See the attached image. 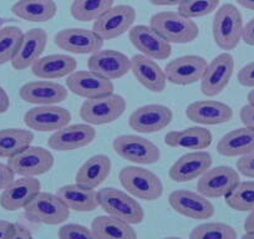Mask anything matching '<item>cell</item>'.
<instances>
[{"mask_svg": "<svg viewBox=\"0 0 254 239\" xmlns=\"http://www.w3.org/2000/svg\"><path fill=\"white\" fill-rule=\"evenodd\" d=\"M34 141V133L25 128L0 130V158H10L29 147Z\"/></svg>", "mask_w": 254, "mask_h": 239, "instance_id": "836d02e7", "label": "cell"}, {"mask_svg": "<svg viewBox=\"0 0 254 239\" xmlns=\"http://www.w3.org/2000/svg\"><path fill=\"white\" fill-rule=\"evenodd\" d=\"M54 156L40 146H29L8 160V166L15 176L38 177L45 175L54 167Z\"/></svg>", "mask_w": 254, "mask_h": 239, "instance_id": "9c48e42d", "label": "cell"}, {"mask_svg": "<svg viewBox=\"0 0 254 239\" xmlns=\"http://www.w3.org/2000/svg\"><path fill=\"white\" fill-rule=\"evenodd\" d=\"M10 239H34L33 234L29 231L26 227H24L23 224H15V229H14L13 236L10 237Z\"/></svg>", "mask_w": 254, "mask_h": 239, "instance_id": "7dc6e473", "label": "cell"}, {"mask_svg": "<svg viewBox=\"0 0 254 239\" xmlns=\"http://www.w3.org/2000/svg\"><path fill=\"white\" fill-rule=\"evenodd\" d=\"M96 138V130L89 123L67 125L55 131L49 137L48 146L58 152L80 150L92 143Z\"/></svg>", "mask_w": 254, "mask_h": 239, "instance_id": "e0dca14e", "label": "cell"}, {"mask_svg": "<svg viewBox=\"0 0 254 239\" xmlns=\"http://www.w3.org/2000/svg\"><path fill=\"white\" fill-rule=\"evenodd\" d=\"M247 100H248L249 105H253V106H254V89L249 91L248 96H247Z\"/></svg>", "mask_w": 254, "mask_h": 239, "instance_id": "f5cc1de1", "label": "cell"}, {"mask_svg": "<svg viewBox=\"0 0 254 239\" xmlns=\"http://www.w3.org/2000/svg\"><path fill=\"white\" fill-rule=\"evenodd\" d=\"M10 107V99L3 86H0V115L5 114Z\"/></svg>", "mask_w": 254, "mask_h": 239, "instance_id": "c3c4849f", "label": "cell"}, {"mask_svg": "<svg viewBox=\"0 0 254 239\" xmlns=\"http://www.w3.org/2000/svg\"><path fill=\"white\" fill-rule=\"evenodd\" d=\"M211 131L199 126L183 128L180 131H171L165 136V145L172 148L203 151L212 145Z\"/></svg>", "mask_w": 254, "mask_h": 239, "instance_id": "83f0119b", "label": "cell"}, {"mask_svg": "<svg viewBox=\"0 0 254 239\" xmlns=\"http://www.w3.org/2000/svg\"><path fill=\"white\" fill-rule=\"evenodd\" d=\"M41 183L36 177H20L14 179L0 194V207L8 212L24 209L38 193Z\"/></svg>", "mask_w": 254, "mask_h": 239, "instance_id": "ffe728a7", "label": "cell"}, {"mask_svg": "<svg viewBox=\"0 0 254 239\" xmlns=\"http://www.w3.org/2000/svg\"><path fill=\"white\" fill-rule=\"evenodd\" d=\"M186 116L197 125H222L233 119V110L229 105L217 100H199L188 105Z\"/></svg>", "mask_w": 254, "mask_h": 239, "instance_id": "603a6c76", "label": "cell"}, {"mask_svg": "<svg viewBox=\"0 0 254 239\" xmlns=\"http://www.w3.org/2000/svg\"><path fill=\"white\" fill-rule=\"evenodd\" d=\"M254 151V131L248 127L232 130L217 143V152L224 157H242Z\"/></svg>", "mask_w": 254, "mask_h": 239, "instance_id": "4dcf8cb0", "label": "cell"}, {"mask_svg": "<svg viewBox=\"0 0 254 239\" xmlns=\"http://www.w3.org/2000/svg\"><path fill=\"white\" fill-rule=\"evenodd\" d=\"M69 90L61 84L51 80H38L23 85L19 90V96L23 101L36 106L59 105L67 99Z\"/></svg>", "mask_w": 254, "mask_h": 239, "instance_id": "d6986e66", "label": "cell"}, {"mask_svg": "<svg viewBox=\"0 0 254 239\" xmlns=\"http://www.w3.org/2000/svg\"><path fill=\"white\" fill-rule=\"evenodd\" d=\"M241 239H254V231L252 232H246V233L242 236Z\"/></svg>", "mask_w": 254, "mask_h": 239, "instance_id": "db71d44e", "label": "cell"}, {"mask_svg": "<svg viewBox=\"0 0 254 239\" xmlns=\"http://www.w3.org/2000/svg\"><path fill=\"white\" fill-rule=\"evenodd\" d=\"M56 194L65 202L70 211L86 213L95 211L99 207L96 189L82 184L74 183L63 186L58 189Z\"/></svg>", "mask_w": 254, "mask_h": 239, "instance_id": "f546056e", "label": "cell"}, {"mask_svg": "<svg viewBox=\"0 0 254 239\" xmlns=\"http://www.w3.org/2000/svg\"><path fill=\"white\" fill-rule=\"evenodd\" d=\"M237 231L232 226L221 222H207L194 227L190 239H237Z\"/></svg>", "mask_w": 254, "mask_h": 239, "instance_id": "74e56055", "label": "cell"}, {"mask_svg": "<svg viewBox=\"0 0 254 239\" xmlns=\"http://www.w3.org/2000/svg\"><path fill=\"white\" fill-rule=\"evenodd\" d=\"M14 229H15V224L0 219V239H10L14 233Z\"/></svg>", "mask_w": 254, "mask_h": 239, "instance_id": "bcb514c9", "label": "cell"}, {"mask_svg": "<svg viewBox=\"0 0 254 239\" xmlns=\"http://www.w3.org/2000/svg\"><path fill=\"white\" fill-rule=\"evenodd\" d=\"M150 26L170 44H190L199 35L194 20L178 11H160L151 16Z\"/></svg>", "mask_w": 254, "mask_h": 239, "instance_id": "6da1fadb", "label": "cell"}, {"mask_svg": "<svg viewBox=\"0 0 254 239\" xmlns=\"http://www.w3.org/2000/svg\"><path fill=\"white\" fill-rule=\"evenodd\" d=\"M115 0H74L70 6L72 18L82 23L96 20L114 6Z\"/></svg>", "mask_w": 254, "mask_h": 239, "instance_id": "e575fe53", "label": "cell"}, {"mask_svg": "<svg viewBox=\"0 0 254 239\" xmlns=\"http://www.w3.org/2000/svg\"><path fill=\"white\" fill-rule=\"evenodd\" d=\"M119 179L125 191L138 199L157 201L163 194V184L160 177L138 166H127L120 171Z\"/></svg>", "mask_w": 254, "mask_h": 239, "instance_id": "3957f363", "label": "cell"}, {"mask_svg": "<svg viewBox=\"0 0 254 239\" xmlns=\"http://www.w3.org/2000/svg\"><path fill=\"white\" fill-rule=\"evenodd\" d=\"M126 100L117 94L90 99L82 102L80 117L91 126L107 125L115 122L126 111Z\"/></svg>", "mask_w": 254, "mask_h": 239, "instance_id": "8992f818", "label": "cell"}, {"mask_svg": "<svg viewBox=\"0 0 254 239\" xmlns=\"http://www.w3.org/2000/svg\"><path fill=\"white\" fill-rule=\"evenodd\" d=\"M236 1L243 8L254 11V0H236Z\"/></svg>", "mask_w": 254, "mask_h": 239, "instance_id": "816d5d0a", "label": "cell"}, {"mask_svg": "<svg viewBox=\"0 0 254 239\" xmlns=\"http://www.w3.org/2000/svg\"><path fill=\"white\" fill-rule=\"evenodd\" d=\"M77 61L67 54H53L41 56L31 65L34 76L41 80H58L67 77L76 71Z\"/></svg>", "mask_w": 254, "mask_h": 239, "instance_id": "4316f807", "label": "cell"}, {"mask_svg": "<svg viewBox=\"0 0 254 239\" xmlns=\"http://www.w3.org/2000/svg\"><path fill=\"white\" fill-rule=\"evenodd\" d=\"M8 21H10V20H9V19H6V18H1V16H0V29L3 28V26L5 25Z\"/></svg>", "mask_w": 254, "mask_h": 239, "instance_id": "11a10c76", "label": "cell"}, {"mask_svg": "<svg viewBox=\"0 0 254 239\" xmlns=\"http://www.w3.org/2000/svg\"><path fill=\"white\" fill-rule=\"evenodd\" d=\"M244 231L246 232H252L254 231V209L249 212L248 217L244 221Z\"/></svg>", "mask_w": 254, "mask_h": 239, "instance_id": "f907efd6", "label": "cell"}, {"mask_svg": "<svg viewBox=\"0 0 254 239\" xmlns=\"http://www.w3.org/2000/svg\"><path fill=\"white\" fill-rule=\"evenodd\" d=\"M23 35L24 33L18 26H3L0 29V66L11 62Z\"/></svg>", "mask_w": 254, "mask_h": 239, "instance_id": "8d00e7d4", "label": "cell"}, {"mask_svg": "<svg viewBox=\"0 0 254 239\" xmlns=\"http://www.w3.org/2000/svg\"><path fill=\"white\" fill-rule=\"evenodd\" d=\"M136 9L127 4L111 6L105 11L100 18L95 20L92 30L102 39V40H114L121 35L130 31L135 24Z\"/></svg>", "mask_w": 254, "mask_h": 239, "instance_id": "52a82bcc", "label": "cell"}, {"mask_svg": "<svg viewBox=\"0 0 254 239\" xmlns=\"http://www.w3.org/2000/svg\"><path fill=\"white\" fill-rule=\"evenodd\" d=\"M131 72L143 87L151 92H163L167 84L165 70L153 60L142 54L131 58Z\"/></svg>", "mask_w": 254, "mask_h": 239, "instance_id": "484cf974", "label": "cell"}, {"mask_svg": "<svg viewBox=\"0 0 254 239\" xmlns=\"http://www.w3.org/2000/svg\"><path fill=\"white\" fill-rule=\"evenodd\" d=\"M237 171L244 177L254 179V151L237 161Z\"/></svg>", "mask_w": 254, "mask_h": 239, "instance_id": "60d3db41", "label": "cell"}, {"mask_svg": "<svg viewBox=\"0 0 254 239\" xmlns=\"http://www.w3.org/2000/svg\"><path fill=\"white\" fill-rule=\"evenodd\" d=\"M213 158L207 151H193L181 156L168 171V176L173 182L185 183L201 177L212 167Z\"/></svg>", "mask_w": 254, "mask_h": 239, "instance_id": "cb8c5ba5", "label": "cell"}, {"mask_svg": "<svg viewBox=\"0 0 254 239\" xmlns=\"http://www.w3.org/2000/svg\"><path fill=\"white\" fill-rule=\"evenodd\" d=\"M226 204L238 212H251L254 209V181L239 182L226 197Z\"/></svg>", "mask_w": 254, "mask_h": 239, "instance_id": "d590c367", "label": "cell"}, {"mask_svg": "<svg viewBox=\"0 0 254 239\" xmlns=\"http://www.w3.org/2000/svg\"><path fill=\"white\" fill-rule=\"evenodd\" d=\"M156 6H178L183 0H148Z\"/></svg>", "mask_w": 254, "mask_h": 239, "instance_id": "681fc988", "label": "cell"}, {"mask_svg": "<svg viewBox=\"0 0 254 239\" xmlns=\"http://www.w3.org/2000/svg\"><path fill=\"white\" fill-rule=\"evenodd\" d=\"M87 67L109 80L121 79L131 71V59L111 49L99 50L90 55Z\"/></svg>", "mask_w": 254, "mask_h": 239, "instance_id": "7402d4cb", "label": "cell"}, {"mask_svg": "<svg viewBox=\"0 0 254 239\" xmlns=\"http://www.w3.org/2000/svg\"><path fill=\"white\" fill-rule=\"evenodd\" d=\"M128 36L140 54L153 60H166L172 54L171 44L156 33L150 25L132 26L128 31Z\"/></svg>", "mask_w": 254, "mask_h": 239, "instance_id": "44dd1931", "label": "cell"}, {"mask_svg": "<svg viewBox=\"0 0 254 239\" xmlns=\"http://www.w3.org/2000/svg\"><path fill=\"white\" fill-rule=\"evenodd\" d=\"M54 43L61 50L76 55L94 54L101 50L104 40L94 30L82 28L63 29L54 36Z\"/></svg>", "mask_w": 254, "mask_h": 239, "instance_id": "4fadbf2b", "label": "cell"}, {"mask_svg": "<svg viewBox=\"0 0 254 239\" xmlns=\"http://www.w3.org/2000/svg\"><path fill=\"white\" fill-rule=\"evenodd\" d=\"M219 1L221 0H183L177 11L186 18H202L216 11Z\"/></svg>", "mask_w": 254, "mask_h": 239, "instance_id": "f35d334b", "label": "cell"}, {"mask_svg": "<svg viewBox=\"0 0 254 239\" xmlns=\"http://www.w3.org/2000/svg\"><path fill=\"white\" fill-rule=\"evenodd\" d=\"M11 13L30 23H45L55 18L58 5L54 0H18L11 6Z\"/></svg>", "mask_w": 254, "mask_h": 239, "instance_id": "1f68e13d", "label": "cell"}, {"mask_svg": "<svg viewBox=\"0 0 254 239\" xmlns=\"http://www.w3.org/2000/svg\"><path fill=\"white\" fill-rule=\"evenodd\" d=\"M15 179V173L8 165L0 162V191L9 186Z\"/></svg>", "mask_w": 254, "mask_h": 239, "instance_id": "7bdbcfd3", "label": "cell"}, {"mask_svg": "<svg viewBox=\"0 0 254 239\" xmlns=\"http://www.w3.org/2000/svg\"><path fill=\"white\" fill-rule=\"evenodd\" d=\"M48 45V34L44 29L34 28L24 33L11 66L15 70H25L41 58Z\"/></svg>", "mask_w": 254, "mask_h": 239, "instance_id": "d4e9b609", "label": "cell"}, {"mask_svg": "<svg viewBox=\"0 0 254 239\" xmlns=\"http://www.w3.org/2000/svg\"><path fill=\"white\" fill-rule=\"evenodd\" d=\"M173 112L165 105H145L138 107L128 117V126L138 133H155L167 127Z\"/></svg>", "mask_w": 254, "mask_h": 239, "instance_id": "2e32d148", "label": "cell"}, {"mask_svg": "<svg viewBox=\"0 0 254 239\" xmlns=\"http://www.w3.org/2000/svg\"><path fill=\"white\" fill-rule=\"evenodd\" d=\"M241 182L239 172L229 166L211 167L198 178L197 192L207 198L226 197Z\"/></svg>", "mask_w": 254, "mask_h": 239, "instance_id": "30bf717a", "label": "cell"}, {"mask_svg": "<svg viewBox=\"0 0 254 239\" xmlns=\"http://www.w3.org/2000/svg\"><path fill=\"white\" fill-rule=\"evenodd\" d=\"M99 207L105 213L116 217L130 224H140L145 219V211L141 204L126 191L106 187L97 191Z\"/></svg>", "mask_w": 254, "mask_h": 239, "instance_id": "277c9868", "label": "cell"}, {"mask_svg": "<svg viewBox=\"0 0 254 239\" xmlns=\"http://www.w3.org/2000/svg\"><path fill=\"white\" fill-rule=\"evenodd\" d=\"M207 60L199 55H185L171 60L165 67L167 81L178 86H188L201 81Z\"/></svg>", "mask_w": 254, "mask_h": 239, "instance_id": "9a60e30c", "label": "cell"}, {"mask_svg": "<svg viewBox=\"0 0 254 239\" xmlns=\"http://www.w3.org/2000/svg\"><path fill=\"white\" fill-rule=\"evenodd\" d=\"M168 203L173 211L180 213L181 216L197 221L212 218L216 212L209 198L204 197L199 192L188 191V189L173 191L168 197Z\"/></svg>", "mask_w": 254, "mask_h": 239, "instance_id": "5bb4252c", "label": "cell"}, {"mask_svg": "<svg viewBox=\"0 0 254 239\" xmlns=\"http://www.w3.org/2000/svg\"><path fill=\"white\" fill-rule=\"evenodd\" d=\"M91 231L97 239H137L132 224L106 214L92 221Z\"/></svg>", "mask_w": 254, "mask_h": 239, "instance_id": "d6a6232c", "label": "cell"}, {"mask_svg": "<svg viewBox=\"0 0 254 239\" xmlns=\"http://www.w3.org/2000/svg\"><path fill=\"white\" fill-rule=\"evenodd\" d=\"M24 213L33 223L58 226L69 219L70 209L58 194L40 192L24 208Z\"/></svg>", "mask_w": 254, "mask_h": 239, "instance_id": "5b68a950", "label": "cell"}, {"mask_svg": "<svg viewBox=\"0 0 254 239\" xmlns=\"http://www.w3.org/2000/svg\"><path fill=\"white\" fill-rule=\"evenodd\" d=\"M242 40L249 46H254V18L251 19L243 28Z\"/></svg>", "mask_w": 254, "mask_h": 239, "instance_id": "f6af8a7d", "label": "cell"}, {"mask_svg": "<svg viewBox=\"0 0 254 239\" xmlns=\"http://www.w3.org/2000/svg\"><path fill=\"white\" fill-rule=\"evenodd\" d=\"M59 239H97L91 228L82 224L70 223L60 227L59 229Z\"/></svg>", "mask_w": 254, "mask_h": 239, "instance_id": "ab89813d", "label": "cell"}, {"mask_svg": "<svg viewBox=\"0 0 254 239\" xmlns=\"http://www.w3.org/2000/svg\"><path fill=\"white\" fill-rule=\"evenodd\" d=\"M71 112L58 105L35 106L24 115V123L31 131L38 132H55L70 125Z\"/></svg>", "mask_w": 254, "mask_h": 239, "instance_id": "8fae6325", "label": "cell"}, {"mask_svg": "<svg viewBox=\"0 0 254 239\" xmlns=\"http://www.w3.org/2000/svg\"><path fill=\"white\" fill-rule=\"evenodd\" d=\"M162 239H182L180 237H167V238H162Z\"/></svg>", "mask_w": 254, "mask_h": 239, "instance_id": "9f6ffc18", "label": "cell"}, {"mask_svg": "<svg viewBox=\"0 0 254 239\" xmlns=\"http://www.w3.org/2000/svg\"><path fill=\"white\" fill-rule=\"evenodd\" d=\"M66 87L74 95L86 100L114 94L115 90L112 80L106 79L91 70L72 72L66 77Z\"/></svg>", "mask_w": 254, "mask_h": 239, "instance_id": "ac0fdd59", "label": "cell"}, {"mask_svg": "<svg viewBox=\"0 0 254 239\" xmlns=\"http://www.w3.org/2000/svg\"><path fill=\"white\" fill-rule=\"evenodd\" d=\"M111 160L106 155H95L85 161L77 170L75 181L89 188L96 189L101 186L111 172Z\"/></svg>", "mask_w": 254, "mask_h": 239, "instance_id": "f1b7e54d", "label": "cell"}, {"mask_svg": "<svg viewBox=\"0 0 254 239\" xmlns=\"http://www.w3.org/2000/svg\"><path fill=\"white\" fill-rule=\"evenodd\" d=\"M117 156L135 165H153L161 160V151L150 140L137 135H121L112 142Z\"/></svg>", "mask_w": 254, "mask_h": 239, "instance_id": "ba28073f", "label": "cell"}, {"mask_svg": "<svg viewBox=\"0 0 254 239\" xmlns=\"http://www.w3.org/2000/svg\"><path fill=\"white\" fill-rule=\"evenodd\" d=\"M239 117L241 121L246 127L251 128L254 131V106L253 105H246L239 111Z\"/></svg>", "mask_w": 254, "mask_h": 239, "instance_id": "ee69618b", "label": "cell"}, {"mask_svg": "<svg viewBox=\"0 0 254 239\" xmlns=\"http://www.w3.org/2000/svg\"><path fill=\"white\" fill-rule=\"evenodd\" d=\"M237 79L242 86L254 89V61L249 62L246 66L242 67L238 71Z\"/></svg>", "mask_w": 254, "mask_h": 239, "instance_id": "b9f144b4", "label": "cell"}, {"mask_svg": "<svg viewBox=\"0 0 254 239\" xmlns=\"http://www.w3.org/2000/svg\"><path fill=\"white\" fill-rule=\"evenodd\" d=\"M243 28V16L238 8L233 4H223L216 10L212 23L214 43L222 50H234L241 43Z\"/></svg>", "mask_w": 254, "mask_h": 239, "instance_id": "7a4b0ae2", "label": "cell"}, {"mask_svg": "<svg viewBox=\"0 0 254 239\" xmlns=\"http://www.w3.org/2000/svg\"><path fill=\"white\" fill-rule=\"evenodd\" d=\"M234 59L228 51L219 54L207 65L201 79V91L204 96L214 97L221 94L232 79Z\"/></svg>", "mask_w": 254, "mask_h": 239, "instance_id": "7c38bea8", "label": "cell"}]
</instances>
